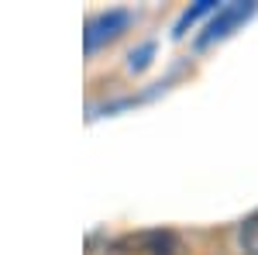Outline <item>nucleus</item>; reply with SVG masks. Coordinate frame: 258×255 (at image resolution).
Returning a JSON list of instances; mask_svg holds the SVG:
<instances>
[{
  "instance_id": "1",
  "label": "nucleus",
  "mask_w": 258,
  "mask_h": 255,
  "mask_svg": "<svg viewBox=\"0 0 258 255\" xmlns=\"http://www.w3.org/2000/svg\"><path fill=\"white\" fill-rule=\"evenodd\" d=\"M114 255H182V245L169 231H141V235L117 241Z\"/></svg>"
},
{
  "instance_id": "2",
  "label": "nucleus",
  "mask_w": 258,
  "mask_h": 255,
  "mask_svg": "<svg viewBox=\"0 0 258 255\" xmlns=\"http://www.w3.org/2000/svg\"><path fill=\"white\" fill-rule=\"evenodd\" d=\"M241 245H244V252H248V255H258V214L244 224V231H241Z\"/></svg>"
}]
</instances>
